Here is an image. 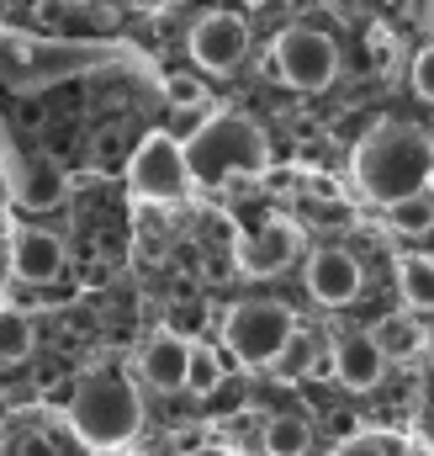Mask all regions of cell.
Returning <instances> with one entry per match:
<instances>
[{
  "instance_id": "cell-10",
  "label": "cell",
  "mask_w": 434,
  "mask_h": 456,
  "mask_svg": "<svg viewBox=\"0 0 434 456\" xmlns=\"http://www.w3.org/2000/svg\"><path fill=\"white\" fill-rule=\"evenodd\" d=\"M59 271H64V239L48 233V228H16V239H11V276L32 281V287H48V281H59Z\"/></svg>"
},
{
  "instance_id": "cell-26",
  "label": "cell",
  "mask_w": 434,
  "mask_h": 456,
  "mask_svg": "<svg viewBox=\"0 0 434 456\" xmlns=\"http://www.w3.org/2000/svg\"><path fill=\"white\" fill-rule=\"evenodd\" d=\"M21 456H53V441L48 436H21V446H16Z\"/></svg>"
},
{
  "instance_id": "cell-11",
  "label": "cell",
  "mask_w": 434,
  "mask_h": 456,
  "mask_svg": "<svg viewBox=\"0 0 434 456\" xmlns=\"http://www.w3.org/2000/svg\"><path fill=\"white\" fill-rule=\"evenodd\" d=\"M328 371H334L350 393H371V387L382 382V371H387V355L376 350L371 330H366V335H344V340L334 345V355H328Z\"/></svg>"
},
{
  "instance_id": "cell-28",
  "label": "cell",
  "mask_w": 434,
  "mask_h": 456,
  "mask_svg": "<svg viewBox=\"0 0 434 456\" xmlns=\"http://www.w3.org/2000/svg\"><path fill=\"white\" fill-rule=\"evenodd\" d=\"M59 5H91V0H59Z\"/></svg>"
},
{
  "instance_id": "cell-7",
  "label": "cell",
  "mask_w": 434,
  "mask_h": 456,
  "mask_svg": "<svg viewBox=\"0 0 434 456\" xmlns=\"http://www.w3.org/2000/svg\"><path fill=\"white\" fill-rule=\"evenodd\" d=\"M244 53H249V27H244V16H233V11H207V16L191 27V59H197V69L228 75V69L244 64Z\"/></svg>"
},
{
  "instance_id": "cell-24",
  "label": "cell",
  "mask_w": 434,
  "mask_h": 456,
  "mask_svg": "<svg viewBox=\"0 0 434 456\" xmlns=\"http://www.w3.org/2000/svg\"><path fill=\"white\" fill-rule=\"evenodd\" d=\"M414 91H419L424 102H434V43L419 48V59H414Z\"/></svg>"
},
{
  "instance_id": "cell-6",
  "label": "cell",
  "mask_w": 434,
  "mask_h": 456,
  "mask_svg": "<svg viewBox=\"0 0 434 456\" xmlns=\"http://www.w3.org/2000/svg\"><path fill=\"white\" fill-rule=\"evenodd\" d=\"M127 186L143 202H181L191 191V165H186V138L175 133H149L127 165Z\"/></svg>"
},
{
  "instance_id": "cell-19",
  "label": "cell",
  "mask_w": 434,
  "mask_h": 456,
  "mask_svg": "<svg viewBox=\"0 0 434 456\" xmlns=\"http://www.w3.org/2000/svg\"><path fill=\"white\" fill-rule=\"evenodd\" d=\"M387 218H392L398 233H430V228H434V191H419V197H408V202L387 208Z\"/></svg>"
},
{
  "instance_id": "cell-4",
  "label": "cell",
  "mask_w": 434,
  "mask_h": 456,
  "mask_svg": "<svg viewBox=\"0 0 434 456\" xmlns=\"http://www.w3.org/2000/svg\"><path fill=\"white\" fill-rule=\"evenodd\" d=\"M297 335V314L276 297H249L222 314V350L238 366H276Z\"/></svg>"
},
{
  "instance_id": "cell-23",
  "label": "cell",
  "mask_w": 434,
  "mask_h": 456,
  "mask_svg": "<svg viewBox=\"0 0 434 456\" xmlns=\"http://www.w3.org/2000/svg\"><path fill=\"white\" fill-rule=\"evenodd\" d=\"M313 355H318V350H313V335H308V330H297L292 345L281 350V361H276V366H281V377H302V371H313Z\"/></svg>"
},
{
  "instance_id": "cell-20",
  "label": "cell",
  "mask_w": 434,
  "mask_h": 456,
  "mask_svg": "<svg viewBox=\"0 0 434 456\" xmlns=\"http://www.w3.org/2000/svg\"><path fill=\"white\" fill-rule=\"evenodd\" d=\"M207 324V303L202 297H175L170 308H165V330L170 335H181V340L197 345V330Z\"/></svg>"
},
{
  "instance_id": "cell-14",
  "label": "cell",
  "mask_w": 434,
  "mask_h": 456,
  "mask_svg": "<svg viewBox=\"0 0 434 456\" xmlns=\"http://www.w3.org/2000/svg\"><path fill=\"white\" fill-rule=\"evenodd\" d=\"M371 340L376 350L387 355V361H408V355H419L424 345H430V330L403 308V314H387V319H376V330H371Z\"/></svg>"
},
{
  "instance_id": "cell-22",
  "label": "cell",
  "mask_w": 434,
  "mask_h": 456,
  "mask_svg": "<svg viewBox=\"0 0 434 456\" xmlns=\"http://www.w3.org/2000/svg\"><path fill=\"white\" fill-rule=\"evenodd\" d=\"M165 96H170V107L197 112V107H207V80L202 75H165Z\"/></svg>"
},
{
  "instance_id": "cell-16",
  "label": "cell",
  "mask_w": 434,
  "mask_h": 456,
  "mask_svg": "<svg viewBox=\"0 0 434 456\" xmlns=\"http://www.w3.org/2000/svg\"><path fill=\"white\" fill-rule=\"evenodd\" d=\"M313 446V425L297 419V414H276L265 425V456H308Z\"/></svg>"
},
{
  "instance_id": "cell-13",
  "label": "cell",
  "mask_w": 434,
  "mask_h": 456,
  "mask_svg": "<svg viewBox=\"0 0 434 456\" xmlns=\"http://www.w3.org/2000/svg\"><path fill=\"white\" fill-rule=\"evenodd\" d=\"M64 197H69V181L53 159H27L16 170V208L21 213H53V208H64Z\"/></svg>"
},
{
  "instance_id": "cell-18",
  "label": "cell",
  "mask_w": 434,
  "mask_h": 456,
  "mask_svg": "<svg viewBox=\"0 0 434 456\" xmlns=\"http://www.w3.org/2000/svg\"><path fill=\"white\" fill-rule=\"evenodd\" d=\"M222 377H228V371H222V355H217L213 345H191V382H186V387H191V393H197V398H207V393H217V387H222Z\"/></svg>"
},
{
  "instance_id": "cell-30",
  "label": "cell",
  "mask_w": 434,
  "mask_h": 456,
  "mask_svg": "<svg viewBox=\"0 0 434 456\" xmlns=\"http://www.w3.org/2000/svg\"><path fill=\"white\" fill-rule=\"evenodd\" d=\"M430 138H434V133H430Z\"/></svg>"
},
{
  "instance_id": "cell-8",
  "label": "cell",
  "mask_w": 434,
  "mask_h": 456,
  "mask_svg": "<svg viewBox=\"0 0 434 456\" xmlns=\"http://www.w3.org/2000/svg\"><path fill=\"white\" fill-rule=\"evenodd\" d=\"M133 371L154 393H181L191 382V340H181L170 330L149 335V340L138 345V355H133Z\"/></svg>"
},
{
  "instance_id": "cell-3",
  "label": "cell",
  "mask_w": 434,
  "mask_h": 456,
  "mask_svg": "<svg viewBox=\"0 0 434 456\" xmlns=\"http://www.w3.org/2000/svg\"><path fill=\"white\" fill-rule=\"evenodd\" d=\"M186 165L191 186H228L233 175H260L270 165V143L249 117L217 112L186 138Z\"/></svg>"
},
{
  "instance_id": "cell-29",
  "label": "cell",
  "mask_w": 434,
  "mask_h": 456,
  "mask_svg": "<svg viewBox=\"0 0 434 456\" xmlns=\"http://www.w3.org/2000/svg\"><path fill=\"white\" fill-rule=\"evenodd\" d=\"M0 456H5V425H0Z\"/></svg>"
},
{
  "instance_id": "cell-25",
  "label": "cell",
  "mask_w": 434,
  "mask_h": 456,
  "mask_svg": "<svg viewBox=\"0 0 434 456\" xmlns=\"http://www.w3.org/2000/svg\"><path fill=\"white\" fill-rule=\"evenodd\" d=\"M334 456H387V441H376V436H350Z\"/></svg>"
},
{
  "instance_id": "cell-5",
  "label": "cell",
  "mask_w": 434,
  "mask_h": 456,
  "mask_svg": "<svg viewBox=\"0 0 434 456\" xmlns=\"http://www.w3.org/2000/svg\"><path fill=\"white\" fill-rule=\"evenodd\" d=\"M270 69H276V80H286L292 91H328V86L339 80V48H334L328 32L297 21V27L276 32Z\"/></svg>"
},
{
  "instance_id": "cell-21",
  "label": "cell",
  "mask_w": 434,
  "mask_h": 456,
  "mask_svg": "<svg viewBox=\"0 0 434 456\" xmlns=\"http://www.w3.org/2000/svg\"><path fill=\"white\" fill-rule=\"evenodd\" d=\"M133 154H138V149H127V133H122V127H101V133L91 138V159H96L101 170H111V165H133Z\"/></svg>"
},
{
  "instance_id": "cell-1",
  "label": "cell",
  "mask_w": 434,
  "mask_h": 456,
  "mask_svg": "<svg viewBox=\"0 0 434 456\" xmlns=\"http://www.w3.org/2000/svg\"><path fill=\"white\" fill-rule=\"evenodd\" d=\"M355 186L382 202V208H398L419 191H430L434 181V138L414 122H376L360 143H355Z\"/></svg>"
},
{
  "instance_id": "cell-27",
  "label": "cell",
  "mask_w": 434,
  "mask_h": 456,
  "mask_svg": "<svg viewBox=\"0 0 434 456\" xmlns=\"http://www.w3.org/2000/svg\"><path fill=\"white\" fill-rule=\"evenodd\" d=\"M197 456H228V452H222V446H202Z\"/></svg>"
},
{
  "instance_id": "cell-9",
  "label": "cell",
  "mask_w": 434,
  "mask_h": 456,
  "mask_svg": "<svg viewBox=\"0 0 434 456\" xmlns=\"http://www.w3.org/2000/svg\"><path fill=\"white\" fill-rule=\"evenodd\" d=\"M308 297L313 303H324V308H344V303H355V292H360V260L350 255V249H313L308 255Z\"/></svg>"
},
{
  "instance_id": "cell-15",
  "label": "cell",
  "mask_w": 434,
  "mask_h": 456,
  "mask_svg": "<svg viewBox=\"0 0 434 456\" xmlns=\"http://www.w3.org/2000/svg\"><path fill=\"white\" fill-rule=\"evenodd\" d=\"M398 292L408 314H434V255H403L398 260Z\"/></svg>"
},
{
  "instance_id": "cell-2",
  "label": "cell",
  "mask_w": 434,
  "mask_h": 456,
  "mask_svg": "<svg viewBox=\"0 0 434 456\" xmlns=\"http://www.w3.org/2000/svg\"><path fill=\"white\" fill-rule=\"evenodd\" d=\"M143 425V398L133 387L127 371L117 366H96L75 382L69 393V430L91 446V452H117L138 436Z\"/></svg>"
},
{
  "instance_id": "cell-17",
  "label": "cell",
  "mask_w": 434,
  "mask_h": 456,
  "mask_svg": "<svg viewBox=\"0 0 434 456\" xmlns=\"http://www.w3.org/2000/svg\"><path fill=\"white\" fill-rule=\"evenodd\" d=\"M37 350V330L21 308H0V361H27Z\"/></svg>"
},
{
  "instance_id": "cell-12",
  "label": "cell",
  "mask_w": 434,
  "mask_h": 456,
  "mask_svg": "<svg viewBox=\"0 0 434 456\" xmlns=\"http://www.w3.org/2000/svg\"><path fill=\"white\" fill-rule=\"evenodd\" d=\"M297 249H302V233L292 224H265L249 244H238V265L249 271V276H276V271H286L292 260H297Z\"/></svg>"
}]
</instances>
